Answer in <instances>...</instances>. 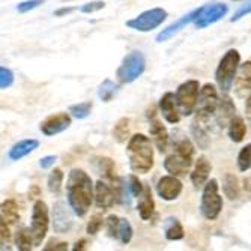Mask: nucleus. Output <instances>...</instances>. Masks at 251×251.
Returning a JSON list of instances; mask_svg holds the SVG:
<instances>
[{"label": "nucleus", "mask_w": 251, "mask_h": 251, "mask_svg": "<svg viewBox=\"0 0 251 251\" xmlns=\"http://www.w3.org/2000/svg\"><path fill=\"white\" fill-rule=\"evenodd\" d=\"M94 182L84 170L73 169L66 180V199L77 217H84L94 201Z\"/></svg>", "instance_id": "f257e3e1"}, {"label": "nucleus", "mask_w": 251, "mask_h": 251, "mask_svg": "<svg viewBox=\"0 0 251 251\" xmlns=\"http://www.w3.org/2000/svg\"><path fill=\"white\" fill-rule=\"evenodd\" d=\"M129 167L134 173L145 175L153 167V148L145 134H134L126 145Z\"/></svg>", "instance_id": "f03ea898"}, {"label": "nucleus", "mask_w": 251, "mask_h": 251, "mask_svg": "<svg viewBox=\"0 0 251 251\" xmlns=\"http://www.w3.org/2000/svg\"><path fill=\"white\" fill-rule=\"evenodd\" d=\"M193 156H194L193 143L187 137H182V139L175 142L173 152L166 156L164 169L173 176H185L193 164Z\"/></svg>", "instance_id": "7ed1b4c3"}, {"label": "nucleus", "mask_w": 251, "mask_h": 251, "mask_svg": "<svg viewBox=\"0 0 251 251\" xmlns=\"http://www.w3.org/2000/svg\"><path fill=\"white\" fill-rule=\"evenodd\" d=\"M239 65H241V54L235 49L227 51L220 60L218 68L215 71V80L223 94H227L232 89L236 78V73L239 70Z\"/></svg>", "instance_id": "20e7f679"}, {"label": "nucleus", "mask_w": 251, "mask_h": 251, "mask_svg": "<svg viewBox=\"0 0 251 251\" xmlns=\"http://www.w3.org/2000/svg\"><path fill=\"white\" fill-rule=\"evenodd\" d=\"M223 211V199L218 193V182L217 179H211L204 184L201 193L200 212L206 220H217L220 212Z\"/></svg>", "instance_id": "39448f33"}, {"label": "nucleus", "mask_w": 251, "mask_h": 251, "mask_svg": "<svg viewBox=\"0 0 251 251\" xmlns=\"http://www.w3.org/2000/svg\"><path fill=\"white\" fill-rule=\"evenodd\" d=\"M200 94V83L197 80H188L182 83L176 90V104L182 116H191L197 108Z\"/></svg>", "instance_id": "423d86ee"}, {"label": "nucleus", "mask_w": 251, "mask_h": 251, "mask_svg": "<svg viewBox=\"0 0 251 251\" xmlns=\"http://www.w3.org/2000/svg\"><path fill=\"white\" fill-rule=\"evenodd\" d=\"M145 70H146V59L143 53L131 51L124 57L116 73V77L121 83H132L145 73Z\"/></svg>", "instance_id": "0eeeda50"}, {"label": "nucleus", "mask_w": 251, "mask_h": 251, "mask_svg": "<svg viewBox=\"0 0 251 251\" xmlns=\"http://www.w3.org/2000/svg\"><path fill=\"white\" fill-rule=\"evenodd\" d=\"M167 18V11L163 8H152L142 14H139L135 18L128 20L126 26L129 29H134L137 32H151L161 26Z\"/></svg>", "instance_id": "6e6552de"}, {"label": "nucleus", "mask_w": 251, "mask_h": 251, "mask_svg": "<svg viewBox=\"0 0 251 251\" xmlns=\"http://www.w3.org/2000/svg\"><path fill=\"white\" fill-rule=\"evenodd\" d=\"M218 94L214 84L208 83L200 89L199 101H197V122L208 121L218 108Z\"/></svg>", "instance_id": "1a4fd4ad"}, {"label": "nucleus", "mask_w": 251, "mask_h": 251, "mask_svg": "<svg viewBox=\"0 0 251 251\" xmlns=\"http://www.w3.org/2000/svg\"><path fill=\"white\" fill-rule=\"evenodd\" d=\"M49 230V208L42 200H36L32 209V221H30V232L33 236L35 247L42 244V239Z\"/></svg>", "instance_id": "9d476101"}, {"label": "nucleus", "mask_w": 251, "mask_h": 251, "mask_svg": "<svg viewBox=\"0 0 251 251\" xmlns=\"http://www.w3.org/2000/svg\"><path fill=\"white\" fill-rule=\"evenodd\" d=\"M203 8H204V6H200V8H197V9H193V11H191V12H188L187 15L180 17L177 21L172 23L170 26H167L166 29H163L161 32H159V33L156 35L155 41H156L158 44H161V42H166V41H169L170 38H173L176 33H179V32H180L182 29H184L185 26H188L190 23H194V21L199 18V15L201 14Z\"/></svg>", "instance_id": "9b49d317"}, {"label": "nucleus", "mask_w": 251, "mask_h": 251, "mask_svg": "<svg viewBox=\"0 0 251 251\" xmlns=\"http://www.w3.org/2000/svg\"><path fill=\"white\" fill-rule=\"evenodd\" d=\"M148 119H149V132L151 137L153 139L155 146L158 148L159 152H164L167 149V143H169V132L166 129V126L161 124V121L156 116V110L152 107L148 111Z\"/></svg>", "instance_id": "f8f14e48"}, {"label": "nucleus", "mask_w": 251, "mask_h": 251, "mask_svg": "<svg viewBox=\"0 0 251 251\" xmlns=\"http://www.w3.org/2000/svg\"><path fill=\"white\" fill-rule=\"evenodd\" d=\"M229 11V6L224 5V3H214V5H208L204 6L201 14L199 15V18L194 21V25L197 29H204L214 23L220 21L226 14Z\"/></svg>", "instance_id": "ddd939ff"}, {"label": "nucleus", "mask_w": 251, "mask_h": 251, "mask_svg": "<svg viewBox=\"0 0 251 251\" xmlns=\"http://www.w3.org/2000/svg\"><path fill=\"white\" fill-rule=\"evenodd\" d=\"M156 193L166 201L176 200L182 193V182L177 179V176L173 175L163 176L156 184Z\"/></svg>", "instance_id": "4468645a"}, {"label": "nucleus", "mask_w": 251, "mask_h": 251, "mask_svg": "<svg viewBox=\"0 0 251 251\" xmlns=\"http://www.w3.org/2000/svg\"><path fill=\"white\" fill-rule=\"evenodd\" d=\"M71 126V116L68 113H56L41 122V132L47 137L56 135Z\"/></svg>", "instance_id": "2eb2a0df"}, {"label": "nucleus", "mask_w": 251, "mask_h": 251, "mask_svg": "<svg viewBox=\"0 0 251 251\" xmlns=\"http://www.w3.org/2000/svg\"><path fill=\"white\" fill-rule=\"evenodd\" d=\"M73 227V220L70 212L66 211V206L63 201L54 203L53 208V229L56 233H66Z\"/></svg>", "instance_id": "dca6fc26"}, {"label": "nucleus", "mask_w": 251, "mask_h": 251, "mask_svg": "<svg viewBox=\"0 0 251 251\" xmlns=\"http://www.w3.org/2000/svg\"><path fill=\"white\" fill-rule=\"evenodd\" d=\"M116 201V190L115 187H110L107 182L98 180L95 185V203L101 209L111 208Z\"/></svg>", "instance_id": "f3484780"}, {"label": "nucleus", "mask_w": 251, "mask_h": 251, "mask_svg": "<svg viewBox=\"0 0 251 251\" xmlns=\"http://www.w3.org/2000/svg\"><path fill=\"white\" fill-rule=\"evenodd\" d=\"M159 111L169 124H177L180 121V111L177 108L175 94L167 92L163 95V98L159 100Z\"/></svg>", "instance_id": "a211bd4d"}, {"label": "nucleus", "mask_w": 251, "mask_h": 251, "mask_svg": "<svg viewBox=\"0 0 251 251\" xmlns=\"http://www.w3.org/2000/svg\"><path fill=\"white\" fill-rule=\"evenodd\" d=\"M209 173H211V163L208 161L206 156H199L197 163H196V167L191 173V182L196 188H200V187H204V184L208 182V177H209Z\"/></svg>", "instance_id": "6ab92c4d"}, {"label": "nucleus", "mask_w": 251, "mask_h": 251, "mask_svg": "<svg viewBox=\"0 0 251 251\" xmlns=\"http://www.w3.org/2000/svg\"><path fill=\"white\" fill-rule=\"evenodd\" d=\"M38 148H39V142L36 139H26V140H21V142L15 143L9 149L8 156H9V159H12V161H20L21 158L27 156Z\"/></svg>", "instance_id": "aec40b11"}, {"label": "nucleus", "mask_w": 251, "mask_h": 251, "mask_svg": "<svg viewBox=\"0 0 251 251\" xmlns=\"http://www.w3.org/2000/svg\"><path fill=\"white\" fill-rule=\"evenodd\" d=\"M236 107L232 102V100L229 97H223L218 102V108H217V122L220 126H226L229 125L230 121L236 116Z\"/></svg>", "instance_id": "412c9836"}, {"label": "nucleus", "mask_w": 251, "mask_h": 251, "mask_svg": "<svg viewBox=\"0 0 251 251\" xmlns=\"http://www.w3.org/2000/svg\"><path fill=\"white\" fill-rule=\"evenodd\" d=\"M153 209H155V203H153L152 191L149 187H145L142 194L139 196V201H137V211H139L142 220H149L153 215Z\"/></svg>", "instance_id": "4be33fe9"}, {"label": "nucleus", "mask_w": 251, "mask_h": 251, "mask_svg": "<svg viewBox=\"0 0 251 251\" xmlns=\"http://www.w3.org/2000/svg\"><path fill=\"white\" fill-rule=\"evenodd\" d=\"M235 86L239 95L242 92H247V90H251V60H247L242 65H239V70L235 78Z\"/></svg>", "instance_id": "5701e85b"}, {"label": "nucleus", "mask_w": 251, "mask_h": 251, "mask_svg": "<svg viewBox=\"0 0 251 251\" xmlns=\"http://www.w3.org/2000/svg\"><path fill=\"white\" fill-rule=\"evenodd\" d=\"M95 169L100 175H102L105 179H108L110 182H116L119 180L116 177V172H115V163L111 161L110 158L105 156H97L95 161Z\"/></svg>", "instance_id": "b1692460"}, {"label": "nucleus", "mask_w": 251, "mask_h": 251, "mask_svg": "<svg viewBox=\"0 0 251 251\" xmlns=\"http://www.w3.org/2000/svg\"><path fill=\"white\" fill-rule=\"evenodd\" d=\"M223 193L229 200L239 197V180L233 173H226L223 176Z\"/></svg>", "instance_id": "393cba45"}, {"label": "nucleus", "mask_w": 251, "mask_h": 251, "mask_svg": "<svg viewBox=\"0 0 251 251\" xmlns=\"http://www.w3.org/2000/svg\"><path fill=\"white\" fill-rule=\"evenodd\" d=\"M164 235L169 241H179L184 238V227L175 217H169L164 221Z\"/></svg>", "instance_id": "a878e982"}, {"label": "nucleus", "mask_w": 251, "mask_h": 251, "mask_svg": "<svg viewBox=\"0 0 251 251\" xmlns=\"http://www.w3.org/2000/svg\"><path fill=\"white\" fill-rule=\"evenodd\" d=\"M247 132V125L241 116H235L229 124V137L235 143H241Z\"/></svg>", "instance_id": "bb28decb"}, {"label": "nucleus", "mask_w": 251, "mask_h": 251, "mask_svg": "<svg viewBox=\"0 0 251 251\" xmlns=\"http://www.w3.org/2000/svg\"><path fill=\"white\" fill-rule=\"evenodd\" d=\"M118 92H119L118 84H116V83H113L110 78H105V80L100 84L97 94H98V98H100L102 102H110L113 98H115V97L118 95Z\"/></svg>", "instance_id": "cd10ccee"}, {"label": "nucleus", "mask_w": 251, "mask_h": 251, "mask_svg": "<svg viewBox=\"0 0 251 251\" xmlns=\"http://www.w3.org/2000/svg\"><path fill=\"white\" fill-rule=\"evenodd\" d=\"M2 220H5L9 224H14L20 220L18 206L12 199H8L2 203Z\"/></svg>", "instance_id": "c85d7f7f"}, {"label": "nucleus", "mask_w": 251, "mask_h": 251, "mask_svg": "<svg viewBox=\"0 0 251 251\" xmlns=\"http://www.w3.org/2000/svg\"><path fill=\"white\" fill-rule=\"evenodd\" d=\"M15 244H17V248L20 251H30L32 250V245H35L32 232L29 229H21V230H18L17 232V236H15Z\"/></svg>", "instance_id": "c756f323"}, {"label": "nucleus", "mask_w": 251, "mask_h": 251, "mask_svg": "<svg viewBox=\"0 0 251 251\" xmlns=\"http://www.w3.org/2000/svg\"><path fill=\"white\" fill-rule=\"evenodd\" d=\"M129 119L128 118H122L118 121V124L113 128V137L119 142L124 143L126 142V139H129Z\"/></svg>", "instance_id": "7c9ffc66"}, {"label": "nucleus", "mask_w": 251, "mask_h": 251, "mask_svg": "<svg viewBox=\"0 0 251 251\" xmlns=\"http://www.w3.org/2000/svg\"><path fill=\"white\" fill-rule=\"evenodd\" d=\"M62 184H63V172L60 169L51 170V173L49 175V179H47L49 191L53 194H59L62 190Z\"/></svg>", "instance_id": "2f4dec72"}, {"label": "nucleus", "mask_w": 251, "mask_h": 251, "mask_svg": "<svg viewBox=\"0 0 251 251\" xmlns=\"http://www.w3.org/2000/svg\"><path fill=\"white\" fill-rule=\"evenodd\" d=\"M191 134H193V137H194L196 143L199 145V148L206 149V148L209 146V137H208L206 131H204V129L200 126V124H199V125H197V122H193V124H191Z\"/></svg>", "instance_id": "473e14b6"}, {"label": "nucleus", "mask_w": 251, "mask_h": 251, "mask_svg": "<svg viewBox=\"0 0 251 251\" xmlns=\"http://www.w3.org/2000/svg\"><path fill=\"white\" fill-rule=\"evenodd\" d=\"M92 101H86V102H80V104H74L70 107V113L75 118V119H86L90 111H92Z\"/></svg>", "instance_id": "72a5a7b5"}, {"label": "nucleus", "mask_w": 251, "mask_h": 251, "mask_svg": "<svg viewBox=\"0 0 251 251\" xmlns=\"http://www.w3.org/2000/svg\"><path fill=\"white\" fill-rule=\"evenodd\" d=\"M238 167L241 172H247L251 169V143L241 149L238 155Z\"/></svg>", "instance_id": "f704fd0d"}, {"label": "nucleus", "mask_w": 251, "mask_h": 251, "mask_svg": "<svg viewBox=\"0 0 251 251\" xmlns=\"http://www.w3.org/2000/svg\"><path fill=\"white\" fill-rule=\"evenodd\" d=\"M132 238V226L126 218H121L119 221V230H118V239L122 244H128Z\"/></svg>", "instance_id": "c9c22d12"}, {"label": "nucleus", "mask_w": 251, "mask_h": 251, "mask_svg": "<svg viewBox=\"0 0 251 251\" xmlns=\"http://www.w3.org/2000/svg\"><path fill=\"white\" fill-rule=\"evenodd\" d=\"M14 84V73L6 66L0 68V89L6 90Z\"/></svg>", "instance_id": "e433bc0d"}, {"label": "nucleus", "mask_w": 251, "mask_h": 251, "mask_svg": "<svg viewBox=\"0 0 251 251\" xmlns=\"http://www.w3.org/2000/svg\"><path fill=\"white\" fill-rule=\"evenodd\" d=\"M102 215L100 214H95L92 218H90V221L87 223V227H86V232L89 235H97L100 232V229L102 227Z\"/></svg>", "instance_id": "4c0bfd02"}, {"label": "nucleus", "mask_w": 251, "mask_h": 251, "mask_svg": "<svg viewBox=\"0 0 251 251\" xmlns=\"http://www.w3.org/2000/svg\"><path fill=\"white\" fill-rule=\"evenodd\" d=\"M119 218L116 215H108V218L105 220V226H107V232L111 238H118V230H119Z\"/></svg>", "instance_id": "58836bf2"}, {"label": "nucleus", "mask_w": 251, "mask_h": 251, "mask_svg": "<svg viewBox=\"0 0 251 251\" xmlns=\"http://www.w3.org/2000/svg\"><path fill=\"white\" fill-rule=\"evenodd\" d=\"M128 185H129V193L134 196V197H139L143 191V185H142V182L139 180V177H137L135 175H131L128 177Z\"/></svg>", "instance_id": "ea45409f"}, {"label": "nucleus", "mask_w": 251, "mask_h": 251, "mask_svg": "<svg viewBox=\"0 0 251 251\" xmlns=\"http://www.w3.org/2000/svg\"><path fill=\"white\" fill-rule=\"evenodd\" d=\"M44 2H45V0H26V2L18 3L17 11L21 12V14H25V12H29V11H32V9L39 8Z\"/></svg>", "instance_id": "a19ab883"}, {"label": "nucleus", "mask_w": 251, "mask_h": 251, "mask_svg": "<svg viewBox=\"0 0 251 251\" xmlns=\"http://www.w3.org/2000/svg\"><path fill=\"white\" fill-rule=\"evenodd\" d=\"M105 8V3L101 2V0H95V2H89V3H84L80 11L83 14H92V12H97V11H101Z\"/></svg>", "instance_id": "79ce46f5"}, {"label": "nucleus", "mask_w": 251, "mask_h": 251, "mask_svg": "<svg viewBox=\"0 0 251 251\" xmlns=\"http://www.w3.org/2000/svg\"><path fill=\"white\" fill-rule=\"evenodd\" d=\"M248 14H251V0H247V2H245L244 5H241V6L238 8V11L233 14V17L230 18V21H232V23L239 21L241 18L247 17Z\"/></svg>", "instance_id": "37998d69"}, {"label": "nucleus", "mask_w": 251, "mask_h": 251, "mask_svg": "<svg viewBox=\"0 0 251 251\" xmlns=\"http://www.w3.org/2000/svg\"><path fill=\"white\" fill-rule=\"evenodd\" d=\"M45 251H51V250H56V251H63V250H68V242L65 241H59V239H50L49 244L44 247Z\"/></svg>", "instance_id": "c03bdc74"}, {"label": "nucleus", "mask_w": 251, "mask_h": 251, "mask_svg": "<svg viewBox=\"0 0 251 251\" xmlns=\"http://www.w3.org/2000/svg\"><path fill=\"white\" fill-rule=\"evenodd\" d=\"M56 161H57V156L56 155H47V156L41 158L39 166H41V169H50V167L54 166Z\"/></svg>", "instance_id": "a18cd8bd"}, {"label": "nucleus", "mask_w": 251, "mask_h": 251, "mask_svg": "<svg viewBox=\"0 0 251 251\" xmlns=\"http://www.w3.org/2000/svg\"><path fill=\"white\" fill-rule=\"evenodd\" d=\"M0 230H2V244H5V241H9V238H11V233H9V229L6 227L5 220H2V223H0Z\"/></svg>", "instance_id": "49530a36"}, {"label": "nucleus", "mask_w": 251, "mask_h": 251, "mask_svg": "<svg viewBox=\"0 0 251 251\" xmlns=\"http://www.w3.org/2000/svg\"><path fill=\"white\" fill-rule=\"evenodd\" d=\"M77 8H74V6H65V8H60V9H57V11H54V15L56 17H62V15H66V14H71L73 11H75Z\"/></svg>", "instance_id": "de8ad7c7"}, {"label": "nucleus", "mask_w": 251, "mask_h": 251, "mask_svg": "<svg viewBox=\"0 0 251 251\" xmlns=\"http://www.w3.org/2000/svg\"><path fill=\"white\" fill-rule=\"evenodd\" d=\"M245 115H247V118L251 121V94L248 95L247 102H245Z\"/></svg>", "instance_id": "09e8293b"}, {"label": "nucleus", "mask_w": 251, "mask_h": 251, "mask_svg": "<svg viewBox=\"0 0 251 251\" xmlns=\"http://www.w3.org/2000/svg\"><path fill=\"white\" fill-rule=\"evenodd\" d=\"M86 239H80V241H77L75 244H74V247H73V250L74 251H78V250H86Z\"/></svg>", "instance_id": "8fccbe9b"}]
</instances>
